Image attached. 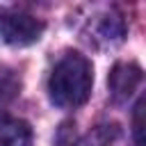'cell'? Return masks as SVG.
Returning a JSON list of instances; mask_svg holds the SVG:
<instances>
[{
  "label": "cell",
  "mask_w": 146,
  "mask_h": 146,
  "mask_svg": "<svg viewBox=\"0 0 146 146\" xmlns=\"http://www.w3.org/2000/svg\"><path fill=\"white\" fill-rule=\"evenodd\" d=\"M91 64L80 52H66L48 78V94L57 107H78L91 94Z\"/></svg>",
  "instance_id": "cell-1"
},
{
  "label": "cell",
  "mask_w": 146,
  "mask_h": 146,
  "mask_svg": "<svg viewBox=\"0 0 146 146\" xmlns=\"http://www.w3.org/2000/svg\"><path fill=\"white\" fill-rule=\"evenodd\" d=\"M43 23L34 18L32 14L18 11V9H2L0 11V36L9 46H32L41 39Z\"/></svg>",
  "instance_id": "cell-2"
},
{
  "label": "cell",
  "mask_w": 146,
  "mask_h": 146,
  "mask_svg": "<svg viewBox=\"0 0 146 146\" xmlns=\"http://www.w3.org/2000/svg\"><path fill=\"white\" fill-rule=\"evenodd\" d=\"M110 94L114 100H128L141 84V68L137 64H116L107 78Z\"/></svg>",
  "instance_id": "cell-3"
},
{
  "label": "cell",
  "mask_w": 146,
  "mask_h": 146,
  "mask_svg": "<svg viewBox=\"0 0 146 146\" xmlns=\"http://www.w3.org/2000/svg\"><path fill=\"white\" fill-rule=\"evenodd\" d=\"M125 135L116 123H103L80 137L73 146H125Z\"/></svg>",
  "instance_id": "cell-4"
},
{
  "label": "cell",
  "mask_w": 146,
  "mask_h": 146,
  "mask_svg": "<svg viewBox=\"0 0 146 146\" xmlns=\"http://www.w3.org/2000/svg\"><path fill=\"white\" fill-rule=\"evenodd\" d=\"M32 141V128L21 121L5 116L0 119V146H30Z\"/></svg>",
  "instance_id": "cell-5"
},
{
  "label": "cell",
  "mask_w": 146,
  "mask_h": 146,
  "mask_svg": "<svg viewBox=\"0 0 146 146\" xmlns=\"http://www.w3.org/2000/svg\"><path fill=\"white\" fill-rule=\"evenodd\" d=\"M125 34V23L123 18L116 14V11H105L98 21H96V36L98 41H103L105 46H114V43H121Z\"/></svg>",
  "instance_id": "cell-6"
},
{
  "label": "cell",
  "mask_w": 146,
  "mask_h": 146,
  "mask_svg": "<svg viewBox=\"0 0 146 146\" xmlns=\"http://www.w3.org/2000/svg\"><path fill=\"white\" fill-rule=\"evenodd\" d=\"M18 89H21V80H18V75H16L11 68L0 66V105L9 103V100L18 94Z\"/></svg>",
  "instance_id": "cell-7"
},
{
  "label": "cell",
  "mask_w": 146,
  "mask_h": 146,
  "mask_svg": "<svg viewBox=\"0 0 146 146\" xmlns=\"http://www.w3.org/2000/svg\"><path fill=\"white\" fill-rule=\"evenodd\" d=\"M132 139H135V146H144V98H139L137 105H135V116H132Z\"/></svg>",
  "instance_id": "cell-8"
}]
</instances>
